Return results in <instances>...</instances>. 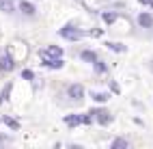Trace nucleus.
I'll return each instance as SVG.
<instances>
[{
  "label": "nucleus",
  "mask_w": 153,
  "mask_h": 149,
  "mask_svg": "<svg viewBox=\"0 0 153 149\" xmlns=\"http://www.w3.org/2000/svg\"><path fill=\"white\" fill-rule=\"evenodd\" d=\"M58 37H63V39H67V41H82V39L86 37V31H82V28H78L74 22H69V24H65L63 28H58Z\"/></svg>",
  "instance_id": "f257e3e1"
},
{
  "label": "nucleus",
  "mask_w": 153,
  "mask_h": 149,
  "mask_svg": "<svg viewBox=\"0 0 153 149\" xmlns=\"http://www.w3.org/2000/svg\"><path fill=\"white\" fill-rule=\"evenodd\" d=\"M88 112L93 115L95 123H97V125H101V127H108L112 121H114V115H112L108 108H91Z\"/></svg>",
  "instance_id": "f03ea898"
},
{
  "label": "nucleus",
  "mask_w": 153,
  "mask_h": 149,
  "mask_svg": "<svg viewBox=\"0 0 153 149\" xmlns=\"http://www.w3.org/2000/svg\"><path fill=\"white\" fill-rule=\"evenodd\" d=\"M84 95H86L84 84H80V82H71V84L67 86V97L71 99V102H82Z\"/></svg>",
  "instance_id": "7ed1b4c3"
},
{
  "label": "nucleus",
  "mask_w": 153,
  "mask_h": 149,
  "mask_svg": "<svg viewBox=\"0 0 153 149\" xmlns=\"http://www.w3.org/2000/svg\"><path fill=\"white\" fill-rule=\"evenodd\" d=\"M15 67H17V61L9 52L0 54V74H11V72H15Z\"/></svg>",
  "instance_id": "20e7f679"
},
{
  "label": "nucleus",
  "mask_w": 153,
  "mask_h": 149,
  "mask_svg": "<svg viewBox=\"0 0 153 149\" xmlns=\"http://www.w3.org/2000/svg\"><path fill=\"white\" fill-rule=\"evenodd\" d=\"M136 24H138V28L151 31V28H153V13H151V11H140V13L136 15Z\"/></svg>",
  "instance_id": "39448f33"
},
{
  "label": "nucleus",
  "mask_w": 153,
  "mask_h": 149,
  "mask_svg": "<svg viewBox=\"0 0 153 149\" xmlns=\"http://www.w3.org/2000/svg\"><path fill=\"white\" fill-rule=\"evenodd\" d=\"M17 11L22 13L24 17H35L37 15V7L30 2V0H19V2H17Z\"/></svg>",
  "instance_id": "423d86ee"
},
{
  "label": "nucleus",
  "mask_w": 153,
  "mask_h": 149,
  "mask_svg": "<svg viewBox=\"0 0 153 149\" xmlns=\"http://www.w3.org/2000/svg\"><path fill=\"white\" fill-rule=\"evenodd\" d=\"M63 54H65V50L60 45H54V43H50L43 50H39V56H50V58H60Z\"/></svg>",
  "instance_id": "0eeeda50"
},
{
  "label": "nucleus",
  "mask_w": 153,
  "mask_h": 149,
  "mask_svg": "<svg viewBox=\"0 0 153 149\" xmlns=\"http://www.w3.org/2000/svg\"><path fill=\"white\" fill-rule=\"evenodd\" d=\"M41 58V65L45 69H63L65 67V58L60 56V58H50V56H39Z\"/></svg>",
  "instance_id": "6e6552de"
},
{
  "label": "nucleus",
  "mask_w": 153,
  "mask_h": 149,
  "mask_svg": "<svg viewBox=\"0 0 153 149\" xmlns=\"http://www.w3.org/2000/svg\"><path fill=\"white\" fill-rule=\"evenodd\" d=\"M63 123H65L67 127H78V125H82V112L65 115V117H63Z\"/></svg>",
  "instance_id": "1a4fd4ad"
},
{
  "label": "nucleus",
  "mask_w": 153,
  "mask_h": 149,
  "mask_svg": "<svg viewBox=\"0 0 153 149\" xmlns=\"http://www.w3.org/2000/svg\"><path fill=\"white\" fill-rule=\"evenodd\" d=\"M97 58H99V54L95 52V50H91V48L80 50V61H84V63H88V65H93Z\"/></svg>",
  "instance_id": "9d476101"
},
{
  "label": "nucleus",
  "mask_w": 153,
  "mask_h": 149,
  "mask_svg": "<svg viewBox=\"0 0 153 149\" xmlns=\"http://www.w3.org/2000/svg\"><path fill=\"white\" fill-rule=\"evenodd\" d=\"M88 95H91V99H93L95 104H106V102H110V97H112L110 91H91Z\"/></svg>",
  "instance_id": "9b49d317"
},
{
  "label": "nucleus",
  "mask_w": 153,
  "mask_h": 149,
  "mask_svg": "<svg viewBox=\"0 0 153 149\" xmlns=\"http://www.w3.org/2000/svg\"><path fill=\"white\" fill-rule=\"evenodd\" d=\"M119 17H121V13H119V11H112V9H108V11H101V22H104L106 26H112Z\"/></svg>",
  "instance_id": "f8f14e48"
},
{
  "label": "nucleus",
  "mask_w": 153,
  "mask_h": 149,
  "mask_svg": "<svg viewBox=\"0 0 153 149\" xmlns=\"http://www.w3.org/2000/svg\"><path fill=\"white\" fill-rule=\"evenodd\" d=\"M11 93H13V82L9 80V82H7L2 89H0V106H2V104H7L9 99H11Z\"/></svg>",
  "instance_id": "ddd939ff"
},
{
  "label": "nucleus",
  "mask_w": 153,
  "mask_h": 149,
  "mask_svg": "<svg viewBox=\"0 0 153 149\" xmlns=\"http://www.w3.org/2000/svg\"><path fill=\"white\" fill-rule=\"evenodd\" d=\"M104 45L110 50V52H114V54H125L127 52V45L121 43V41H106Z\"/></svg>",
  "instance_id": "4468645a"
},
{
  "label": "nucleus",
  "mask_w": 153,
  "mask_h": 149,
  "mask_svg": "<svg viewBox=\"0 0 153 149\" xmlns=\"http://www.w3.org/2000/svg\"><path fill=\"white\" fill-rule=\"evenodd\" d=\"M2 123H4L11 132H17L19 127H22V123H19L15 117H11V115H2Z\"/></svg>",
  "instance_id": "2eb2a0df"
},
{
  "label": "nucleus",
  "mask_w": 153,
  "mask_h": 149,
  "mask_svg": "<svg viewBox=\"0 0 153 149\" xmlns=\"http://www.w3.org/2000/svg\"><path fill=\"white\" fill-rule=\"evenodd\" d=\"M129 147H131V143L127 141L125 136H117L114 141L110 143V149H129Z\"/></svg>",
  "instance_id": "dca6fc26"
},
{
  "label": "nucleus",
  "mask_w": 153,
  "mask_h": 149,
  "mask_svg": "<svg viewBox=\"0 0 153 149\" xmlns=\"http://www.w3.org/2000/svg\"><path fill=\"white\" fill-rule=\"evenodd\" d=\"M93 72H95L97 76L108 74V63H106V61H101V58H97V61L93 63Z\"/></svg>",
  "instance_id": "f3484780"
},
{
  "label": "nucleus",
  "mask_w": 153,
  "mask_h": 149,
  "mask_svg": "<svg viewBox=\"0 0 153 149\" xmlns=\"http://www.w3.org/2000/svg\"><path fill=\"white\" fill-rule=\"evenodd\" d=\"M0 11L7 13V15L15 13V2H13V0H0Z\"/></svg>",
  "instance_id": "a211bd4d"
},
{
  "label": "nucleus",
  "mask_w": 153,
  "mask_h": 149,
  "mask_svg": "<svg viewBox=\"0 0 153 149\" xmlns=\"http://www.w3.org/2000/svg\"><path fill=\"white\" fill-rule=\"evenodd\" d=\"M19 76H22V80H26V82H35L37 80V74L33 69H28V67H24L22 72H19Z\"/></svg>",
  "instance_id": "6ab92c4d"
},
{
  "label": "nucleus",
  "mask_w": 153,
  "mask_h": 149,
  "mask_svg": "<svg viewBox=\"0 0 153 149\" xmlns=\"http://www.w3.org/2000/svg\"><path fill=\"white\" fill-rule=\"evenodd\" d=\"M108 89H110L112 95H121V86H119L117 80H108Z\"/></svg>",
  "instance_id": "aec40b11"
},
{
  "label": "nucleus",
  "mask_w": 153,
  "mask_h": 149,
  "mask_svg": "<svg viewBox=\"0 0 153 149\" xmlns=\"http://www.w3.org/2000/svg\"><path fill=\"white\" fill-rule=\"evenodd\" d=\"M86 37H93V39L104 37V28H91V31H86Z\"/></svg>",
  "instance_id": "412c9836"
},
{
  "label": "nucleus",
  "mask_w": 153,
  "mask_h": 149,
  "mask_svg": "<svg viewBox=\"0 0 153 149\" xmlns=\"http://www.w3.org/2000/svg\"><path fill=\"white\" fill-rule=\"evenodd\" d=\"M95 123V119L91 112H82V125H93Z\"/></svg>",
  "instance_id": "4be33fe9"
},
{
  "label": "nucleus",
  "mask_w": 153,
  "mask_h": 149,
  "mask_svg": "<svg viewBox=\"0 0 153 149\" xmlns=\"http://www.w3.org/2000/svg\"><path fill=\"white\" fill-rule=\"evenodd\" d=\"M149 72L153 74V58H151V61H149Z\"/></svg>",
  "instance_id": "5701e85b"
},
{
  "label": "nucleus",
  "mask_w": 153,
  "mask_h": 149,
  "mask_svg": "<svg viewBox=\"0 0 153 149\" xmlns=\"http://www.w3.org/2000/svg\"><path fill=\"white\" fill-rule=\"evenodd\" d=\"M147 7H151V9H153V0H147Z\"/></svg>",
  "instance_id": "b1692460"
},
{
  "label": "nucleus",
  "mask_w": 153,
  "mask_h": 149,
  "mask_svg": "<svg viewBox=\"0 0 153 149\" xmlns=\"http://www.w3.org/2000/svg\"><path fill=\"white\" fill-rule=\"evenodd\" d=\"M138 2H140V4H145V7H147V0H138Z\"/></svg>",
  "instance_id": "393cba45"
},
{
  "label": "nucleus",
  "mask_w": 153,
  "mask_h": 149,
  "mask_svg": "<svg viewBox=\"0 0 153 149\" xmlns=\"http://www.w3.org/2000/svg\"><path fill=\"white\" fill-rule=\"evenodd\" d=\"M0 125H2V115H0Z\"/></svg>",
  "instance_id": "a878e982"
}]
</instances>
